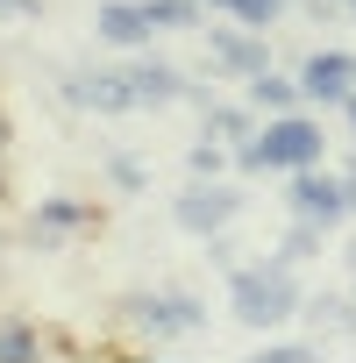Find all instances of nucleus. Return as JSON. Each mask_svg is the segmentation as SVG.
Returning <instances> with one entry per match:
<instances>
[{
    "label": "nucleus",
    "instance_id": "obj_7",
    "mask_svg": "<svg viewBox=\"0 0 356 363\" xmlns=\"http://www.w3.org/2000/svg\"><path fill=\"white\" fill-rule=\"evenodd\" d=\"M292 214H306V221H321L328 235L349 221V186L335 171H321V164H306V171H292Z\"/></svg>",
    "mask_w": 356,
    "mask_h": 363
},
{
    "label": "nucleus",
    "instance_id": "obj_13",
    "mask_svg": "<svg viewBox=\"0 0 356 363\" xmlns=\"http://www.w3.org/2000/svg\"><path fill=\"white\" fill-rule=\"evenodd\" d=\"M200 8H214V15H228V22H250V29H271V22L285 15V0H200Z\"/></svg>",
    "mask_w": 356,
    "mask_h": 363
},
{
    "label": "nucleus",
    "instance_id": "obj_18",
    "mask_svg": "<svg viewBox=\"0 0 356 363\" xmlns=\"http://www.w3.org/2000/svg\"><path fill=\"white\" fill-rule=\"evenodd\" d=\"M186 164H193V178H221L235 157H228V150H214V143H193V157H186Z\"/></svg>",
    "mask_w": 356,
    "mask_h": 363
},
{
    "label": "nucleus",
    "instance_id": "obj_8",
    "mask_svg": "<svg viewBox=\"0 0 356 363\" xmlns=\"http://www.w3.org/2000/svg\"><path fill=\"white\" fill-rule=\"evenodd\" d=\"M207 65L250 86L257 72H271V50H264V29H250V22H235V29H207Z\"/></svg>",
    "mask_w": 356,
    "mask_h": 363
},
{
    "label": "nucleus",
    "instance_id": "obj_6",
    "mask_svg": "<svg viewBox=\"0 0 356 363\" xmlns=\"http://www.w3.org/2000/svg\"><path fill=\"white\" fill-rule=\"evenodd\" d=\"M57 100L79 107V114H135L128 72H65L57 79Z\"/></svg>",
    "mask_w": 356,
    "mask_h": 363
},
{
    "label": "nucleus",
    "instance_id": "obj_15",
    "mask_svg": "<svg viewBox=\"0 0 356 363\" xmlns=\"http://www.w3.org/2000/svg\"><path fill=\"white\" fill-rule=\"evenodd\" d=\"M321 242H328V228H321V221H306V214H292V228H285V242H278V250H285L292 264H306V257H321Z\"/></svg>",
    "mask_w": 356,
    "mask_h": 363
},
{
    "label": "nucleus",
    "instance_id": "obj_5",
    "mask_svg": "<svg viewBox=\"0 0 356 363\" xmlns=\"http://www.w3.org/2000/svg\"><path fill=\"white\" fill-rule=\"evenodd\" d=\"M121 313H128L135 328H150V342L207 328V306H200L193 292H128V299H121Z\"/></svg>",
    "mask_w": 356,
    "mask_h": 363
},
{
    "label": "nucleus",
    "instance_id": "obj_3",
    "mask_svg": "<svg viewBox=\"0 0 356 363\" xmlns=\"http://www.w3.org/2000/svg\"><path fill=\"white\" fill-rule=\"evenodd\" d=\"M193 22H200V0H100V15H93V29L121 50H143L150 36L193 29Z\"/></svg>",
    "mask_w": 356,
    "mask_h": 363
},
{
    "label": "nucleus",
    "instance_id": "obj_1",
    "mask_svg": "<svg viewBox=\"0 0 356 363\" xmlns=\"http://www.w3.org/2000/svg\"><path fill=\"white\" fill-rule=\"evenodd\" d=\"M228 306H235V320L243 328H278V320H292L306 299H299V264L278 250V257H264V264H235L228 271Z\"/></svg>",
    "mask_w": 356,
    "mask_h": 363
},
{
    "label": "nucleus",
    "instance_id": "obj_21",
    "mask_svg": "<svg viewBox=\"0 0 356 363\" xmlns=\"http://www.w3.org/2000/svg\"><path fill=\"white\" fill-rule=\"evenodd\" d=\"M342 186H349V214H356V164H349V171H342Z\"/></svg>",
    "mask_w": 356,
    "mask_h": 363
},
{
    "label": "nucleus",
    "instance_id": "obj_11",
    "mask_svg": "<svg viewBox=\"0 0 356 363\" xmlns=\"http://www.w3.org/2000/svg\"><path fill=\"white\" fill-rule=\"evenodd\" d=\"M250 107H257V114H292V107H306L299 72H292V79H285V72H257V79H250Z\"/></svg>",
    "mask_w": 356,
    "mask_h": 363
},
{
    "label": "nucleus",
    "instance_id": "obj_19",
    "mask_svg": "<svg viewBox=\"0 0 356 363\" xmlns=\"http://www.w3.org/2000/svg\"><path fill=\"white\" fill-rule=\"evenodd\" d=\"M107 178H114L121 193H143V164L135 157H107Z\"/></svg>",
    "mask_w": 356,
    "mask_h": 363
},
{
    "label": "nucleus",
    "instance_id": "obj_14",
    "mask_svg": "<svg viewBox=\"0 0 356 363\" xmlns=\"http://www.w3.org/2000/svg\"><path fill=\"white\" fill-rule=\"evenodd\" d=\"M50 342H43V328H29V320H8L0 328V363H22V356H43Z\"/></svg>",
    "mask_w": 356,
    "mask_h": 363
},
{
    "label": "nucleus",
    "instance_id": "obj_22",
    "mask_svg": "<svg viewBox=\"0 0 356 363\" xmlns=\"http://www.w3.org/2000/svg\"><path fill=\"white\" fill-rule=\"evenodd\" d=\"M342 264H349V278H356V235H349V242H342Z\"/></svg>",
    "mask_w": 356,
    "mask_h": 363
},
{
    "label": "nucleus",
    "instance_id": "obj_12",
    "mask_svg": "<svg viewBox=\"0 0 356 363\" xmlns=\"http://www.w3.org/2000/svg\"><path fill=\"white\" fill-rule=\"evenodd\" d=\"M72 228H93L86 200H36V235H72Z\"/></svg>",
    "mask_w": 356,
    "mask_h": 363
},
{
    "label": "nucleus",
    "instance_id": "obj_23",
    "mask_svg": "<svg viewBox=\"0 0 356 363\" xmlns=\"http://www.w3.org/2000/svg\"><path fill=\"white\" fill-rule=\"evenodd\" d=\"M342 8H349V15H356V0H342Z\"/></svg>",
    "mask_w": 356,
    "mask_h": 363
},
{
    "label": "nucleus",
    "instance_id": "obj_4",
    "mask_svg": "<svg viewBox=\"0 0 356 363\" xmlns=\"http://www.w3.org/2000/svg\"><path fill=\"white\" fill-rule=\"evenodd\" d=\"M235 214H243V193L221 186V178H193V186L171 200V221L186 228V235H221Z\"/></svg>",
    "mask_w": 356,
    "mask_h": 363
},
{
    "label": "nucleus",
    "instance_id": "obj_20",
    "mask_svg": "<svg viewBox=\"0 0 356 363\" xmlns=\"http://www.w3.org/2000/svg\"><path fill=\"white\" fill-rule=\"evenodd\" d=\"M342 121H349V143H356V93L342 100Z\"/></svg>",
    "mask_w": 356,
    "mask_h": 363
},
{
    "label": "nucleus",
    "instance_id": "obj_10",
    "mask_svg": "<svg viewBox=\"0 0 356 363\" xmlns=\"http://www.w3.org/2000/svg\"><path fill=\"white\" fill-rule=\"evenodd\" d=\"M128 93H135V107H171V100L214 107V100H200V93L186 86V72H178V65H164V57H143V65H128Z\"/></svg>",
    "mask_w": 356,
    "mask_h": 363
},
{
    "label": "nucleus",
    "instance_id": "obj_2",
    "mask_svg": "<svg viewBox=\"0 0 356 363\" xmlns=\"http://www.w3.org/2000/svg\"><path fill=\"white\" fill-rule=\"evenodd\" d=\"M321 150H328L321 121L292 107V114H264V128L235 143V171H285V178H292V171L321 164Z\"/></svg>",
    "mask_w": 356,
    "mask_h": 363
},
{
    "label": "nucleus",
    "instance_id": "obj_9",
    "mask_svg": "<svg viewBox=\"0 0 356 363\" xmlns=\"http://www.w3.org/2000/svg\"><path fill=\"white\" fill-rule=\"evenodd\" d=\"M299 93H306V107H342L356 93V57L349 50H313L299 65Z\"/></svg>",
    "mask_w": 356,
    "mask_h": 363
},
{
    "label": "nucleus",
    "instance_id": "obj_16",
    "mask_svg": "<svg viewBox=\"0 0 356 363\" xmlns=\"http://www.w3.org/2000/svg\"><path fill=\"white\" fill-rule=\"evenodd\" d=\"M306 313H313V320H328L335 335H349V342H356V306H349V299H313Z\"/></svg>",
    "mask_w": 356,
    "mask_h": 363
},
{
    "label": "nucleus",
    "instance_id": "obj_17",
    "mask_svg": "<svg viewBox=\"0 0 356 363\" xmlns=\"http://www.w3.org/2000/svg\"><path fill=\"white\" fill-rule=\"evenodd\" d=\"M207 128H214V135H228V143H243V135H257L243 107H207Z\"/></svg>",
    "mask_w": 356,
    "mask_h": 363
}]
</instances>
